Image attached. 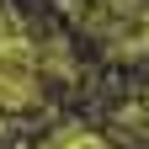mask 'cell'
Returning a JSON list of instances; mask_svg holds the SVG:
<instances>
[{
  "label": "cell",
  "instance_id": "6da1fadb",
  "mask_svg": "<svg viewBox=\"0 0 149 149\" xmlns=\"http://www.w3.org/2000/svg\"><path fill=\"white\" fill-rule=\"evenodd\" d=\"M37 96V85L27 80V74H11V69H0V107H27Z\"/></svg>",
  "mask_w": 149,
  "mask_h": 149
}]
</instances>
